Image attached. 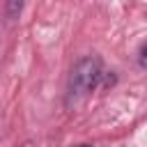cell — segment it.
Returning a JSON list of instances; mask_svg holds the SVG:
<instances>
[{
	"label": "cell",
	"instance_id": "4",
	"mask_svg": "<svg viewBox=\"0 0 147 147\" xmlns=\"http://www.w3.org/2000/svg\"><path fill=\"white\" fill-rule=\"evenodd\" d=\"M23 147H32V142H25V145H23Z\"/></svg>",
	"mask_w": 147,
	"mask_h": 147
},
{
	"label": "cell",
	"instance_id": "5",
	"mask_svg": "<svg viewBox=\"0 0 147 147\" xmlns=\"http://www.w3.org/2000/svg\"><path fill=\"white\" fill-rule=\"evenodd\" d=\"M80 147H92V145H80Z\"/></svg>",
	"mask_w": 147,
	"mask_h": 147
},
{
	"label": "cell",
	"instance_id": "3",
	"mask_svg": "<svg viewBox=\"0 0 147 147\" xmlns=\"http://www.w3.org/2000/svg\"><path fill=\"white\" fill-rule=\"evenodd\" d=\"M138 62H140V67H145L147 69V44L140 48V55H138Z\"/></svg>",
	"mask_w": 147,
	"mask_h": 147
},
{
	"label": "cell",
	"instance_id": "2",
	"mask_svg": "<svg viewBox=\"0 0 147 147\" xmlns=\"http://www.w3.org/2000/svg\"><path fill=\"white\" fill-rule=\"evenodd\" d=\"M21 7H23L21 2L9 0V2H7V18H14V14H16V11H21Z\"/></svg>",
	"mask_w": 147,
	"mask_h": 147
},
{
	"label": "cell",
	"instance_id": "1",
	"mask_svg": "<svg viewBox=\"0 0 147 147\" xmlns=\"http://www.w3.org/2000/svg\"><path fill=\"white\" fill-rule=\"evenodd\" d=\"M101 78V60L96 55H87L83 60H78L69 74V83H67V108H76L80 106L90 92L96 87Z\"/></svg>",
	"mask_w": 147,
	"mask_h": 147
}]
</instances>
